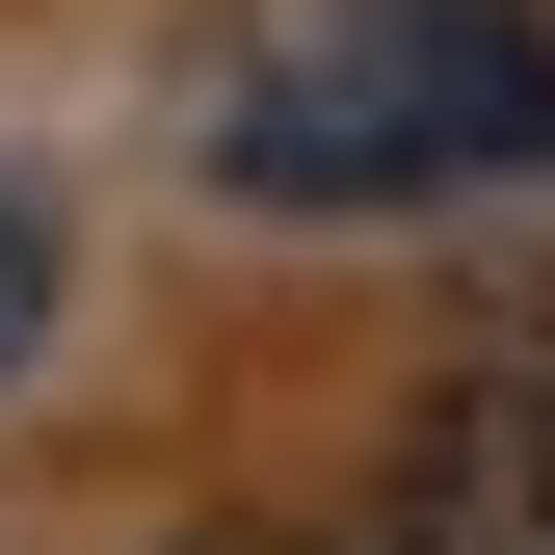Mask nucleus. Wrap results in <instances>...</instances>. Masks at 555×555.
<instances>
[{
	"instance_id": "3",
	"label": "nucleus",
	"mask_w": 555,
	"mask_h": 555,
	"mask_svg": "<svg viewBox=\"0 0 555 555\" xmlns=\"http://www.w3.org/2000/svg\"><path fill=\"white\" fill-rule=\"evenodd\" d=\"M159 555H344V529H159Z\"/></svg>"
},
{
	"instance_id": "2",
	"label": "nucleus",
	"mask_w": 555,
	"mask_h": 555,
	"mask_svg": "<svg viewBox=\"0 0 555 555\" xmlns=\"http://www.w3.org/2000/svg\"><path fill=\"white\" fill-rule=\"evenodd\" d=\"M397 555H555V344L424 397V450H397Z\"/></svg>"
},
{
	"instance_id": "4",
	"label": "nucleus",
	"mask_w": 555,
	"mask_h": 555,
	"mask_svg": "<svg viewBox=\"0 0 555 555\" xmlns=\"http://www.w3.org/2000/svg\"><path fill=\"white\" fill-rule=\"evenodd\" d=\"M529 344H555V292H529Z\"/></svg>"
},
{
	"instance_id": "1",
	"label": "nucleus",
	"mask_w": 555,
	"mask_h": 555,
	"mask_svg": "<svg viewBox=\"0 0 555 555\" xmlns=\"http://www.w3.org/2000/svg\"><path fill=\"white\" fill-rule=\"evenodd\" d=\"M185 159L238 212H450L555 185V27L529 0H238L185 53Z\"/></svg>"
}]
</instances>
